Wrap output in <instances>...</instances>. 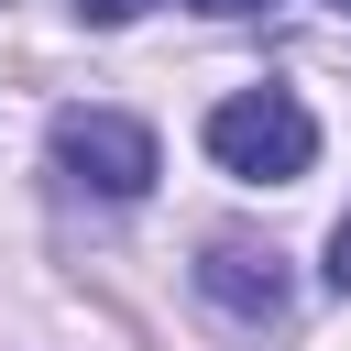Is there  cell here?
<instances>
[{
    "label": "cell",
    "mask_w": 351,
    "mask_h": 351,
    "mask_svg": "<svg viewBox=\"0 0 351 351\" xmlns=\"http://www.w3.org/2000/svg\"><path fill=\"white\" fill-rule=\"evenodd\" d=\"M208 154L230 176H252V186H285V176L318 165V121H307L296 88H241V99L208 110Z\"/></svg>",
    "instance_id": "cell-1"
},
{
    "label": "cell",
    "mask_w": 351,
    "mask_h": 351,
    "mask_svg": "<svg viewBox=\"0 0 351 351\" xmlns=\"http://www.w3.org/2000/svg\"><path fill=\"white\" fill-rule=\"evenodd\" d=\"M55 176L99 186V197H143L154 186V132L132 110H66L55 121Z\"/></svg>",
    "instance_id": "cell-2"
},
{
    "label": "cell",
    "mask_w": 351,
    "mask_h": 351,
    "mask_svg": "<svg viewBox=\"0 0 351 351\" xmlns=\"http://www.w3.org/2000/svg\"><path fill=\"white\" fill-rule=\"evenodd\" d=\"M197 296H208L219 318H241V329H274V318H285V263H274V252H252V241H208Z\"/></svg>",
    "instance_id": "cell-3"
},
{
    "label": "cell",
    "mask_w": 351,
    "mask_h": 351,
    "mask_svg": "<svg viewBox=\"0 0 351 351\" xmlns=\"http://www.w3.org/2000/svg\"><path fill=\"white\" fill-rule=\"evenodd\" d=\"M77 11H88V22H143L154 0H77Z\"/></svg>",
    "instance_id": "cell-4"
},
{
    "label": "cell",
    "mask_w": 351,
    "mask_h": 351,
    "mask_svg": "<svg viewBox=\"0 0 351 351\" xmlns=\"http://www.w3.org/2000/svg\"><path fill=\"white\" fill-rule=\"evenodd\" d=\"M197 11H219V22H241V11H274V0H197Z\"/></svg>",
    "instance_id": "cell-5"
},
{
    "label": "cell",
    "mask_w": 351,
    "mask_h": 351,
    "mask_svg": "<svg viewBox=\"0 0 351 351\" xmlns=\"http://www.w3.org/2000/svg\"><path fill=\"white\" fill-rule=\"evenodd\" d=\"M329 11H351V0H329Z\"/></svg>",
    "instance_id": "cell-6"
}]
</instances>
